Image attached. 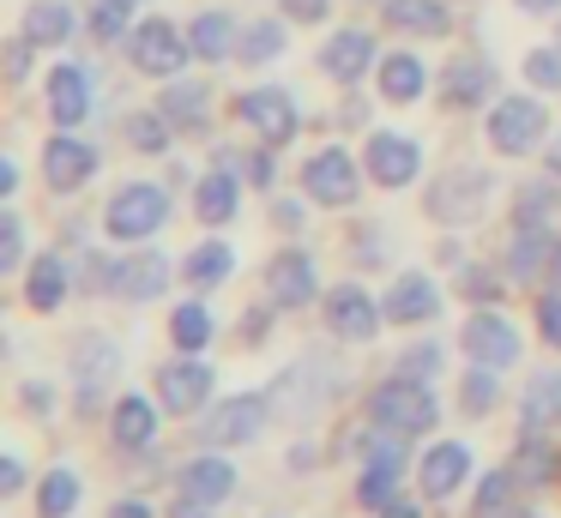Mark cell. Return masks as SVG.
<instances>
[{"label": "cell", "mask_w": 561, "mask_h": 518, "mask_svg": "<svg viewBox=\"0 0 561 518\" xmlns=\"http://www.w3.org/2000/svg\"><path fill=\"white\" fill-rule=\"evenodd\" d=\"M79 506V476L73 470H49V476L37 482V513L43 518H67Z\"/></svg>", "instance_id": "obj_37"}, {"label": "cell", "mask_w": 561, "mask_h": 518, "mask_svg": "<svg viewBox=\"0 0 561 518\" xmlns=\"http://www.w3.org/2000/svg\"><path fill=\"white\" fill-rule=\"evenodd\" d=\"M399 373H404V380H435V373H440V344H411V349H404V361H399Z\"/></svg>", "instance_id": "obj_45"}, {"label": "cell", "mask_w": 561, "mask_h": 518, "mask_svg": "<svg viewBox=\"0 0 561 518\" xmlns=\"http://www.w3.org/2000/svg\"><path fill=\"white\" fill-rule=\"evenodd\" d=\"M170 337H175V349H182V356H199V349L211 344V308H199V301H187V308H175V320H170Z\"/></svg>", "instance_id": "obj_35"}, {"label": "cell", "mask_w": 561, "mask_h": 518, "mask_svg": "<svg viewBox=\"0 0 561 518\" xmlns=\"http://www.w3.org/2000/svg\"><path fill=\"white\" fill-rule=\"evenodd\" d=\"M549 277H556V284H561V248L549 253Z\"/></svg>", "instance_id": "obj_58"}, {"label": "cell", "mask_w": 561, "mask_h": 518, "mask_svg": "<svg viewBox=\"0 0 561 518\" xmlns=\"http://www.w3.org/2000/svg\"><path fill=\"white\" fill-rule=\"evenodd\" d=\"M380 518H416V506H399V500H392V506H387V513H380Z\"/></svg>", "instance_id": "obj_57"}, {"label": "cell", "mask_w": 561, "mask_h": 518, "mask_svg": "<svg viewBox=\"0 0 561 518\" xmlns=\"http://www.w3.org/2000/svg\"><path fill=\"white\" fill-rule=\"evenodd\" d=\"M115 446H127V452H146L151 440H158V404H146V398H122V404H115Z\"/></svg>", "instance_id": "obj_23"}, {"label": "cell", "mask_w": 561, "mask_h": 518, "mask_svg": "<svg viewBox=\"0 0 561 518\" xmlns=\"http://www.w3.org/2000/svg\"><path fill=\"white\" fill-rule=\"evenodd\" d=\"M380 313H387V308H375L356 284H339L327 296V332L344 337V344H363V337L380 332Z\"/></svg>", "instance_id": "obj_10"}, {"label": "cell", "mask_w": 561, "mask_h": 518, "mask_svg": "<svg viewBox=\"0 0 561 518\" xmlns=\"http://www.w3.org/2000/svg\"><path fill=\"white\" fill-rule=\"evenodd\" d=\"M380 96H387V103H416V96H423V60L416 55L380 60Z\"/></svg>", "instance_id": "obj_29"}, {"label": "cell", "mask_w": 561, "mask_h": 518, "mask_svg": "<svg viewBox=\"0 0 561 518\" xmlns=\"http://www.w3.org/2000/svg\"><path fill=\"white\" fill-rule=\"evenodd\" d=\"M61 296H67V260L43 253V260L31 265V277H25V301L37 313H49V308H61Z\"/></svg>", "instance_id": "obj_28"}, {"label": "cell", "mask_w": 561, "mask_h": 518, "mask_svg": "<svg viewBox=\"0 0 561 518\" xmlns=\"http://www.w3.org/2000/svg\"><path fill=\"white\" fill-rule=\"evenodd\" d=\"M525 79L543 84V91H556L561 84V48H531V55H525Z\"/></svg>", "instance_id": "obj_44"}, {"label": "cell", "mask_w": 561, "mask_h": 518, "mask_svg": "<svg viewBox=\"0 0 561 518\" xmlns=\"http://www.w3.org/2000/svg\"><path fill=\"white\" fill-rule=\"evenodd\" d=\"M206 103H211V96H206V84H199V79H175L170 84V91H163V120H170V127L175 133H199V127H206Z\"/></svg>", "instance_id": "obj_24"}, {"label": "cell", "mask_w": 561, "mask_h": 518, "mask_svg": "<svg viewBox=\"0 0 561 518\" xmlns=\"http://www.w3.org/2000/svg\"><path fill=\"white\" fill-rule=\"evenodd\" d=\"M327 7H332V0H284V19H296V24H320V19H327Z\"/></svg>", "instance_id": "obj_47"}, {"label": "cell", "mask_w": 561, "mask_h": 518, "mask_svg": "<svg viewBox=\"0 0 561 518\" xmlns=\"http://www.w3.org/2000/svg\"><path fill=\"white\" fill-rule=\"evenodd\" d=\"M477 513L483 518L513 513V470H489V476L477 482Z\"/></svg>", "instance_id": "obj_39"}, {"label": "cell", "mask_w": 561, "mask_h": 518, "mask_svg": "<svg viewBox=\"0 0 561 518\" xmlns=\"http://www.w3.org/2000/svg\"><path fill=\"white\" fill-rule=\"evenodd\" d=\"M387 24H399V31L411 36H447V7L440 0H387Z\"/></svg>", "instance_id": "obj_27"}, {"label": "cell", "mask_w": 561, "mask_h": 518, "mask_svg": "<svg viewBox=\"0 0 561 518\" xmlns=\"http://www.w3.org/2000/svg\"><path fill=\"white\" fill-rule=\"evenodd\" d=\"M489 91H495V67L489 60H477V55L447 60V72H440V103L447 108H477Z\"/></svg>", "instance_id": "obj_15"}, {"label": "cell", "mask_w": 561, "mask_h": 518, "mask_svg": "<svg viewBox=\"0 0 561 518\" xmlns=\"http://www.w3.org/2000/svg\"><path fill=\"white\" fill-rule=\"evenodd\" d=\"M465 470H471V446H465V440H440L435 452L423 458V470H416V476H423L428 500H447V494L465 482Z\"/></svg>", "instance_id": "obj_20"}, {"label": "cell", "mask_w": 561, "mask_h": 518, "mask_svg": "<svg viewBox=\"0 0 561 518\" xmlns=\"http://www.w3.org/2000/svg\"><path fill=\"white\" fill-rule=\"evenodd\" d=\"M170 120H163V108H146V115H134V127H127V139L139 145V151H163L170 145Z\"/></svg>", "instance_id": "obj_42"}, {"label": "cell", "mask_w": 561, "mask_h": 518, "mask_svg": "<svg viewBox=\"0 0 561 518\" xmlns=\"http://www.w3.org/2000/svg\"><path fill=\"white\" fill-rule=\"evenodd\" d=\"M25 265V223L19 211H0V272H19Z\"/></svg>", "instance_id": "obj_43"}, {"label": "cell", "mask_w": 561, "mask_h": 518, "mask_svg": "<svg viewBox=\"0 0 561 518\" xmlns=\"http://www.w3.org/2000/svg\"><path fill=\"white\" fill-rule=\"evenodd\" d=\"M561 416V373H537L525 385V428H549Z\"/></svg>", "instance_id": "obj_36"}, {"label": "cell", "mask_w": 561, "mask_h": 518, "mask_svg": "<svg viewBox=\"0 0 561 518\" xmlns=\"http://www.w3.org/2000/svg\"><path fill=\"white\" fill-rule=\"evenodd\" d=\"M85 115H91V79H85V67L61 60V67L49 72V120H61V127H79Z\"/></svg>", "instance_id": "obj_18"}, {"label": "cell", "mask_w": 561, "mask_h": 518, "mask_svg": "<svg viewBox=\"0 0 561 518\" xmlns=\"http://www.w3.org/2000/svg\"><path fill=\"white\" fill-rule=\"evenodd\" d=\"M115 368H122V349H115V337H79V356H73L79 404L98 410V398H103V385L115 380Z\"/></svg>", "instance_id": "obj_14"}, {"label": "cell", "mask_w": 561, "mask_h": 518, "mask_svg": "<svg viewBox=\"0 0 561 518\" xmlns=\"http://www.w3.org/2000/svg\"><path fill=\"white\" fill-rule=\"evenodd\" d=\"M182 494L199 500V506H218V500L236 494V470L224 464V458H194V464L182 470Z\"/></svg>", "instance_id": "obj_22"}, {"label": "cell", "mask_w": 561, "mask_h": 518, "mask_svg": "<svg viewBox=\"0 0 561 518\" xmlns=\"http://www.w3.org/2000/svg\"><path fill=\"white\" fill-rule=\"evenodd\" d=\"M187 36L175 31V24H163V19H146L134 31V67L139 72H151V79H175V72L187 67Z\"/></svg>", "instance_id": "obj_8"}, {"label": "cell", "mask_w": 561, "mask_h": 518, "mask_svg": "<svg viewBox=\"0 0 561 518\" xmlns=\"http://www.w3.org/2000/svg\"><path fill=\"white\" fill-rule=\"evenodd\" d=\"M380 308H387V320L392 325H423V320H435L440 313V289L428 284V277H399V284L387 289V301H380Z\"/></svg>", "instance_id": "obj_19"}, {"label": "cell", "mask_w": 561, "mask_h": 518, "mask_svg": "<svg viewBox=\"0 0 561 518\" xmlns=\"http://www.w3.org/2000/svg\"><path fill=\"white\" fill-rule=\"evenodd\" d=\"M513 7H519V12H556L561 0H513Z\"/></svg>", "instance_id": "obj_56"}, {"label": "cell", "mask_w": 561, "mask_h": 518, "mask_svg": "<svg viewBox=\"0 0 561 518\" xmlns=\"http://www.w3.org/2000/svg\"><path fill=\"white\" fill-rule=\"evenodd\" d=\"M344 385V373L332 368L327 356H302L296 368H284L278 373V385H272V398H284V416H296V422H308V416H320V410L332 404V392Z\"/></svg>", "instance_id": "obj_2"}, {"label": "cell", "mask_w": 561, "mask_h": 518, "mask_svg": "<svg viewBox=\"0 0 561 518\" xmlns=\"http://www.w3.org/2000/svg\"><path fill=\"white\" fill-rule=\"evenodd\" d=\"M549 253H556V241L543 235V223H531V229L519 223L513 253H507V272H513V277H537V272H549Z\"/></svg>", "instance_id": "obj_31"}, {"label": "cell", "mask_w": 561, "mask_h": 518, "mask_svg": "<svg viewBox=\"0 0 561 518\" xmlns=\"http://www.w3.org/2000/svg\"><path fill=\"white\" fill-rule=\"evenodd\" d=\"M266 404H272L266 392H242V398H230V404H211L206 422H199V434H206L211 446H242L266 428Z\"/></svg>", "instance_id": "obj_6"}, {"label": "cell", "mask_w": 561, "mask_h": 518, "mask_svg": "<svg viewBox=\"0 0 561 518\" xmlns=\"http://www.w3.org/2000/svg\"><path fill=\"white\" fill-rule=\"evenodd\" d=\"M170 284V260H163V253H134V260H122V296H134V301H146V296H158V289Z\"/></svg>", "instance_id": "obj_26"}, {"label": "cell", "mask_w": 561, "mask_h": 518, "mask_svg": "<svg viewBox=\"0 0 561 518\" xmlns=\"http://www.w3.org/2000/svg\"><path fill=\"white\" fill-rule=\"evenodd\" d=\"M278 48H284V24L278 19H254V24H242V36H236L242 67H260V60H272Z\"/></svg>", "instance_id": "obj_34"}, {"label": "cell", "mask_w": 561, "mask_h": 518, "mask_svg": "<svg viewBox=\"0 0 561 518\" xmlns=\"http://www.w3.org/2000/svg\"><path fill=\"white\" fill-rule=\"evenodd\" d=\"M187 48H194L199 60L236 55V19H230V12H199L194 31H187Z\"/></svg>", "instance_id": "obj_25"}, {"label": "cell", "mask_w": 561, "mask_h": 518, "mask_svg": "<svg viewBox=\"0 0 561 518\" xmlns=\"http://www.w3.org/2000/svg\"><path fill=\"white\" fill-rule=\"evenodd\" d=\"M25 36L43 48L67 43V36H73V7H67V0H37V7L25 12Z\"/></svg>", "instance_id": "obj_30"}, {"label": "cell", "mask_w": 561, "mask_h": 518, "mask_svg": "<svg viewBox=\"0 0 561 518\" xmlns=\"http://www.w3.org/2000/svg\"><path fill=\"white\" fill-rule=\"evenodd\" d=\"M242 163H248V181H254V187H266V181H272V151H248Z\"/></svg>", "instance_id": "obj_50"}, {"label": "cell", "mask_w": 561, "mask_h": 518, "mask_svg": "<svg viewBox=\"0 0 561 518\" xmlns=\"http://www.w3.org/2000/svg\"><path fill=\"white\" fill-rule=\"evenodd\" d=\"M549 163H556V175H561V139H556V145H549Z\"/></svg>", "instance_id": "obj_59"}, {"label": "cell", "mask_w": 561, "mask_h": 518, "mask_svg": "<svg viewBox=\"0 0 561 518\" xmlns=\"http://www.w3.org/2000/svg\"><path fill=\"white\" fill-rule=\"evenodd\" d=\"M158 404L175 410V416H194V410H211V368L199 356H182L158 373Z\"/></svg>", "instance_id": "obj_9"}, {"label": "cell", "mask_w": 561, "mask_h": 518, "mask_svg": "<svg viewBox=\"0 0 561 518\" xmlns=\"http://www.w3.org/2000/svg\"><path fill=\"white\" fill-rule=\"evenodd\" d=\"M31 72V36H13L7 43V79H25Z\"/></svg>", "instance_id": "obj_48"}, {"label": "cell", "mask_w": 561, "mask_h": 518, "mask_svg": "<svg viewBox=\"0 0 561 518\" xmlns=\"http://www.w3.org/2000/svg\"><path fill=\"white\" fill-rule=\"evenodd\" d=\"M110 518H151V506L146 500H122V506H110Z\"/></svg>", "instance_id": "obj_54"}, {"label": "cell", "mask_w": 561, "mask_h": 518, "mask_svg": "<svg viewBox=\"0 0 561 518\" xmlns=\"http://www.w3.org/2000/svg\"><path fill=\"white\" fill-rule=\"evenodd\" d=\"M139 0H91V36H98V43H115V36L127 31V12H134Z\"/></svg>", "instance_id": "obj_38"}, {"label": "cell", "mask_w": 561, "mask_h": 518, "mask_svg": "<svg viewBox=\"0 0 561 518\" xmlns=\"http://www.w3.org/2000/svg\"><path fill=\"white\" fill-rule=\"evenodd\" d=\"M543 133H549V115H543V103H531V96H501L495 115H489V139H495V151H507V157H525Z\"/></svg>", "instance_id": "obj_5"}, {"label": "cell", "mask_w": 561, "mask_h": 518, "mask_svg": "<svg viewBox=\"0 0 561 518\" xmlns=\"http://www.w3.org/2000/svg\"><path fill=\"white\" fill-rule=\"evenodd\" d=\"M501 518H531V513H501Z\"/></svg>", "instance_id": "obj_60"}, {"label": "cell", "mask_w": 561, "mask_h": 518, "mask_svg": "<svg viewBox=\"0 0 561 518\" xmlns=\"http://www.w3.org/2000/svg\"><path fill=\"white\" fill-rule=\"evenodd\" d=\"M320 67H327V79L351 84V79H363L368 67H380V60H375V43H368L363 31H339L327 48H320Z\"/></svg>", "instance_id": "obj_21"}, {"label": "cell", "mask_w": 561, "mask_h": 518, "mask_svg": "<svg viewBox=\"0 0 561 518\" xmlns=\"http://www.w3.org/2000/svg\"><path fill=\"white\" fill-rule=\"evenodd\" d=\"M308 193H314L320 205H351L356 187H363V175H356V157L351 151H320L314 163L302 169Z\"/></svg>", "instance_id": "obj_13"}, {"label": "cell", "mask_w": 561, "mask_h": 518, "mask_svg": "<svg viewBox=\"0 0 561 518\" xmlns=\"http://www.w3.org/2000/svg\"><path fill=\"white\" fill-rule=\"evenodd\" d=\"M0 488H7V494L25 488V464H19V458H7V464H0Z\"/></svg>", "instance_id": "obj_51"}, {"label": "cell", "mask_w": 561, "mask_h": 518, "mask_svg": "<svg viewBox=\"0 0 561 518\" xmlns=\"http://www.w3.org/2000/svg\"><path fill=\"white\" fill-rule=\"evenodd\" d=\"M85 284H91V289H115V284H122V253H91Z\"/></svg>", "instance_id": "obj_46"}, {"label": "cell", "mask_w": 561, "mask_h": 518, "mask_svg": "<svg viewBox=\"0 0 561 518\" xmlns=\"http://www.w3.org/2000/svg\"><path fill=\"white\" fill-rule=\"evenodd\" d=\"M272 223H278V229H296V223H302V205H296V199L272 205Z\"/></svg>", "instance_id": "obj_52"}, {"label": "cell", "mask_w": 561, "mask_h": 518, "mask_svg": "<svg viewBox=\"0 0 561 518\" xmlns=\"http://www.w3.org/2000/svg\"><path fill=\"white\" fill-rule=\"evenodd\" d=\"M543 217H556V187L549 181H525L519 187V223H543Z\"/></svg>", "instance_id": "obj_41"}, {"label": "cell", "mask_w": 561, "mask_h": 518, "mask_svg": "<svg viewBox=\"0 0 561 518\" xmlns=\"http://www.w3.org/2000/svg\"><path fill=\"white\" fill-rule=\"evenodd\" d=\"M537 325H543V337L561 349V296H549L543 308H537Z\"/></svg>", "instance_id": "obj_49"}, {"label": "cell", "mask_w": 561, "mask_h": 518, "mask_svg": "<svg viewBox=\"0 0 561 518\" xmlns=\"http://www.w3.org/2000/svg\"><path fill=\"white\" fill-rule=\"evenodd\" d=\"M489 193H495V175L489 169H447V175H435V187H428L423 211L435 217V223H471V217H483Z\"/></svg>", "instance_id": "obj_4"}, {"label": "cell", "mask_w": 561, "mask_h": 518, "mask_svg": "<svg viewBox=\"0 0 561 518\" xmlns=\"http://www.w3.org/2000/svg\"><path fill=\"white\" fill-rule=\"evenodd\" d=\"M495 398H501L495 368H483V361H477V368L465 373V416H489V410H495Z\"/></svg>", "instance_id": "obj_40"}, {"label": "cell", "mask_w": 561, "mask_h": 518, "mask_svg": "<svg viewBox=\"0 0 561 518\" xmlns=\"http://www.w3.org/2000/svg\"><path fill=\"white\" fill-rule=\"evenodd\" d=\"M236 205H242V193H236V181L224 175V169H218V175H206V181L194 187V211L206 217V223H230Z\"/></svg>", "instance_id": "obj_32"}, {"label": "cell", "mask_w": 561, "mask_h": 518, "mask_svg": "<svg viewBox=\"0 0 561 518\" xmlns=\"http://www.w3.org/2000/svg\"><path fill=\"white\" fill-rule=\"evenodd\" d=\"M163 223H170V193L151 187V181H127L110 199V211H103V229H110L115 241H146V235H158Z\"/></svg>", "instance_id": "obj_3"}, {"label": "cell", "mask_w": 561, "mask_h": 518, "mask_svg": "<svg viewBox=\"0 0 561 518\" xmlns=\"http://www.w3.org/2000/svg\"><path fill=\"white\" fill-rule=\"evenodd\" d=\"M98 175V151L79 139H49V151H43V181H49L55 193H73L85 187V181Z\"/></svg>", "instance_id": "obj_16"}, {"label": "cell", "mask_w": 561, "mask_h": 518, "mask_svg": "<svg viewBox=\"0 0 561 518\" xmlns=\"http://www.w3.org/2000/svg\"><path fill=\"white\" fill-rule=\"evenodd\" d=\"M206 513H211V506H199V500H182V506H175L170 518H206Z\"/></svg>", "instance_id": "obj_55"}, {"label": "cell", "mask_w": 561, "mask_h": 518, "mask_svg": "<svg viewBox=\"0 0 561 518\" xmlns=\"http://www.w3.org/2000/svg\"><path fill=\"white\" fill-rule=\"evenodd\" d=\"M363 163H368V175H375L380 187H411L423 151H416V139H404V133H375L368 151H363Z\"/></svg>", "instance_id": "obj_11"}, {"label": "cell", "mask_w": 561, "mask_h": 518, "mask_svg": "<svg viewBox=\"0 0 561 518\" xmlns=\"http://www.w3.org/2000/svg\"><path fill=\"white\" fill-rule=\"evenodd\" d=\"M236 115H242L266 145H290L296 139V103H290V91H278V84L242 91V96H236Z\"/></svg>", "instance_id": "obj_7"}, {"label": "cell", "mask_w": 561, "mask_h": 518, "mask_svg": "<svg viewBox=\"0 0 561 518\" xmlns=\"http://www.w3.org/2000/svg\"><path fill=\"white\" fill-rule=\"evenodd\" d=\"M368 416H375V428L404 434V440H411V434H428V428H435L440 404H435V392H428V380H404V373H392V380L375 392Z\"/></svg>", "instance_id": "obj_1"}, {"label": "cell", "mask_w": 561, "mask_h": 518, "mask_svg": "<svg viewBox=\"0 0 561 518\" xmlns=\"http://www.w3.org/2000/svg\"><path fill=\"white\" fill-rule=\"evenodd\" d=\"M230 260H236V253L224 248V241H206V248H194V253H187L182 277H187L194 289H211V284H224V277H230Z\"/></svg>", "instance_id": "obj_33"}, {"label": "cell", "mask_w": 561, "mask_h": 518, "mask_svg": "<svg viewBox=\"0 0 561 518\" xmlns=\"http://www.w3.org/2000/svg\"><path fill=\"white\" fill-rule=\"evenodd\" d=\"M465 356H477L483 368H513L519 361V332L501 313H471L465 320Z\"/></svg>", "instance_id": "obj_12"}, {"label": "cell", "mask_w": 561, "mask_h": 518, "mask_svg": "<svg viewBox=\"0 0 561 518\" xmlns=\"http://www.w3.org/2000/svg\"><path fill=\"white\" fill-rule=\"evenodd\" d=\"M25 404L43 416V410H55V392H49V385H37V380H31V385H25Z\"/></svg>", "instance_id": "obj_53"}, {"label": "cell", "mask_w": 561, "mask_h": 518, "mask_svg": "<svg viewBox=\"0 0 561 518\" xmlns=\"http://www.w3.org/2000/svg\"><path fill=\"white\" fill-rule=\"evenodd\" d=\"M266 289H272V301L278 308H302V301H314V260H308L302 248H290V253H278V260L266 265Z\"/></svg>", "instance_id": "obj_17"}]
</instances>
